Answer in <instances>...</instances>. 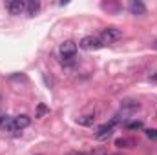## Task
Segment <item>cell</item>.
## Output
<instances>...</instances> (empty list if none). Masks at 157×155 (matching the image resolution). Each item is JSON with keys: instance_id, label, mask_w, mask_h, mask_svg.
I'll return each mask as SVG.
<instances>
[{"instance_id": "2", "label": "cell", "mask_w": 157, "mask_h": 155, "mask_svg": "<svg viewBox=\"0 0 157 155\" xmlns=\"http://www.w3.org/2000/svg\"><path fill=\"white\" fill-rule=\"evenodd\" d=\"M59 55H60V59H62L64 62L73 60L75 55H77V44H75L73 40H66V42H62V44L59 46Z\"/></svg>"}, {"instance_id": "1", "label": "cell", "mask_w": 157, "mask_h": 155, "mask_svg": "<svg viewBox=\"0 0 157 155\" xmlns=\"http://www.w3.org/2000/svg\"><path fill=\"white\" fill-rule=\"evenodd\" d=\"M121 39H122V31L117 29V28H104L99 35V40H101L102 46H110V44H113Z\"/></svg>"}, {"instance_id": "18", "label": "cell", "mask_w": 157, "mask_h": 155, "mask_svg": "<svg viewBox=\"0 0 157 155\" xmlns=\"http://www.w3.org/2000/svg\"><path fill=\"white\" fill-rule=\"evenodd\" d=\"M0 102H2V97H0Z\"/></svg>"}, {"instance_id": "16", "label": "cell", "mask_w": 157, "mask_h": 155, "mask_svg": "<svg viewBox=\"0 0 157 155\" xmlns=\"http://www.w3.org/2000/svg\"><path fill=\"white\" fill-rule=\"evenodd\" d=\"M148 80H152V82H157V71L154 75H148Z\"/></svg>"}, {"instance_id": "5", "label": "cell", "mask_w": 157, "mask_h": 155, "mask_svg": "<svg viewBox=\"0 0 157 155\" xmlns=\"http://www.w3.org/2000/svg\"><path fill=\"white\" fill-rule=\"evenodd\" d=\"M26 4L28 2H24V0H9V2H6V11L15 17L22 15V13H26Z\"/></svg>"}, {"instance_id": "13", "label": "cell", "mask_w": 157, "mask_h": 155, "mask_svg": "<svg viewBox=\"0 0 157 155\" xmlns=\"http://www.w3.org/2000/svg\"><path fill=\"white\" fill-rule=\"evenodd\" d=\"M126 128H128V130H143V120H132V122H126Z\"/></svg>"}, {"instance_id": "11", "label": "cell", "mask_w": 157, "mask_h": 155, "mask_svg": "<svg viewBox=\"0 0 157 155\" xmlns=\"http://www.w3.org/2000/svg\"><path fill=\"white\" fill-rule=\"evenodd\" d=\"M93 120H95L93 115H84V117H78L77 119V122L82 124V126H90V124H93Z\"/></svg>"}, {"instance_id": "12", "label": "cell", "mask_w": 157, "mask_h": 155, "mask_svg": "<svg viewBox=\"0 0 157 155\" xmlns=\"http://www.w3.org/2000/svg\"><path fill=\"white\" fill-rule=\"evenodd\" d=\"M48 113H49V108H48V106H46V104H39V106H37V119H42V117L44 115H48Z\"/></svg>"}, {"instance_id": "4", "label": "cell", "mask_w": 157, "mask_h": 155, "mask_svg": "<svg viewBox=\"0 0 157 155\" xmlns=\"http://www.w3.org/2000/svg\"><path fill=\"white\" fill-rule=\"evenodd\" d=\"M78 47H82V49H86V51H95V49H101V47H104V46L101 44L99 37L88 35V37H82V39H80Z\"/></svg>"}, {"instance_id": "7", "label": "cell", "mask_w": 157, "mask_h": 155, "mask_svg": "<svg viewBox=\"0 0 157 155\" xmlns=\"http://www.w3.org/2000/svg\"><path fill=\"white\" fill-rule=\"evenodd\" d=\"M112 133H113V126H112L110 122H106V124H102V126L97 128V131H95V139H97V141H106V139L112 137Z\"/></svg>"}, {"instance_id": "9", "label": "cell", "mask_w": 157, "mask_h": 155, "mask_svg": "<svg viewBox=\"0 0 157 155\" xmlns=\"http://www.w3.org/2000/svg\"><path fill=\"white\" fill-rule=\"evenodd\" d=\"M39 11H40V2L39 0H31V2L26 4V15H28V17H35Z\"/></svg>"}, {"instance_id": "6", "label": "cell", "mask_w": 157, "mask_h": 155, "mask_svg": "<svg viewBox=\"0 0 157 155\" xmlns=\"http://www.w3.org/2000/svg\"><path fill=\"white\" fill-rule=\"evenodd\" d=\"M141 108V104L137 102V100H122V104H121V113L119 115L122 117V119H126L128 115H133L137 110Z\"/></svg>"}, {"instance_id": "15", "label": "cell", "mask_w": 157, "mask_h": 155, "mask_svg": "<svg viewBox=\"0 0 157 155\" xmlns=\"http://www.w3.org/2000/svg\"><path fill=\"white\" fill-rule=\"evenodd\" d=\"M144 133H146V137H148V139L157 141V130H144Z\"/></svg>"}, {"instance_id": "8", "label": "cell", "mask_w": 157, "mask_h": 155, "mask_svg": "<svg viewBox=\"0 0 157 155\" xmlns=\"http://www.w3.org/2000/svg\"><path fill=\"white\" fill-rule=\"evenodd\" d=\"M130 13L132 15H146V6L141 2V0H133V2H130Z\"/></svg>"}, {"instance_id": "14", "label": "cell", "mask_w": 157, "mask_h": 155, "mask_svg": "<svg viewBox=\"0 0 157 155\" xmlns=\"http://www.w3.org/2000/svg\"><path fill=\"white\" fill-rule=\"evenodd\" d=\"M132 144V141H128V139H117L115 141V146H119V148H128Z\"/></svg>"}, {"instance_id": "17", "label": "cell", "mask_w": 157, "mask_h": 155, "mask_svg": "<svg viewBox=\"0 0 157 155\" xmlns=\"http://www.w3.org/2000/svg\"><path fill=\"white\" fill-rule=\"evenodd\" d=\"M152 47H154V49H157V40L154 42V44H152Z\"/></svg>"}, {"instance_id": "10", "label": "cell", "mask_w": 157, "mask_h": 155, "mask_svg": "<svg viewBox=\"0 0 157 155\" xmlns=\"http://www.w3.org/2000/svg\"><path fill=\"white\" fill-rule=\"evenodd\" d=\"M11 120H13V117L2 113V115H0V130H7V128H9V124H11Z\"/></svg>"}, {"instance_id": "3", "label": "cell", "mask_w": 157, "mask_h": 155, "mask_svg": "<svg viewBox=\"0 0 157 155\" xmlns=\"http://www.w3.org/2000/svg\"><path fill=\"white\" fill-rule=\"evenodd\" d=\"M31 124V119L28 115H18V117H13V120H11V124H9V128H7V131L11 133V135H18L24 128H28Z\"/></svg>"}]
</instances>
